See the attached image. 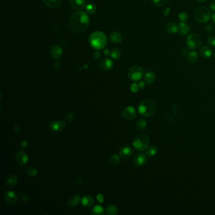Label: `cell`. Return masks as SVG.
<instances>
[{"mask_svg":"<svg viewBox=\"0 0 215 215\" xmlns=\"http://www.w3.org/2000/svg\"><path fill=\"white\" fill-rule=\"evenodd\" d=\"M109 162L112 165H117L120 162V157L117 155H112L109 158Z\"/></svg>","mask_w":215,"mask_h":215,"instance_id":"31","label":"cell"},{"mask_svg":"<svg viewBox=\"0 0 215 215\" xmlns=\"http://www.w3.org/2000/svg\"><path fill=\"white\" fill-rule=\"evenodd\" d=\"M25 172L28 176L36 177L38 174V170L34 167H28L25 169Z\"/></svg>","mask_w":215,"mask_h":215,"instance_id":"30","label":"cell"},{"mask_svg":"<svg viewBox=\"0 0 215 215\" xmlns=\"http://www.w3.org/2000/svg\"><path fill=\"white\" fill-rule=\"evenodd\" d=\"M141 1H146V0H141Z\"/></svg>","mask_w":215,"mask_h":215,"instance_id":"51","label":"cell"},{"mask_svg":"<svg viewBox=\"0 0 215 215\" xmlns=\"http://www.w3.org/2000/svg\"><path fill=\"white\" fill-rule=\"evenodd\" d=\"M146 126H147L146 121L141 119L137 121V123H136V128L138 131H143L146 128Z\"/></svg>","mask_w":215,"mask_h":215,"instance_id":"29","label":"cell"},{"mask_svg":"<svg viewBox=\"0 0 215 215\" xmlns=\"http://www.w3.org/2000/svg\"><path fill=\"white\" fill-rule=\"evenodd\" d=\"M106 214L108 215H115L118 213V209L114 204H110L106 208Z\"/></svg>","mask_w":215,"mask_h":215,"instance_id":"28","label":"cell"},{"mask_svg":"<svg viewBox=\"0 0 215 215\" xmlns=\"http://www.w3.org/2000/svg\"><path fill=\"white\" fill-rule=\"evenodd\" d=\"M202 39L197 33H190L186 38V46L190 49L195 50L201 46Z\"/></svg>","mask_w":215,"mask_h":215,"instance_id":"6","label":"cell"},{"mask_svg":"<svg viewBox=\"0 0 215 215\" xmlns=\"http://www.w3.org/2000/svg\"><path fill=\"white\" fill-rule=\"evenodd\" d=\"M214 57H215V53H214Z\"/></svg>","mask_w":215,"mask_h":215,"instance_id":"52","label":"cell"},{"mask_svg":"<svg viewBox=\"0 0 215 215\" xmlns=\"http://www.w3.org/2000/svg\"><path fill=\"white\" fill-rule=\"evenodd\" d=\"M179 18L181 22H185L188 20L189 19V15L188 13L186 12H182L180 13L179 15Z\"/></svg>","mask_w":215,"mask_h":215,"instance_id":"36","label":"cell"},{"mask_svg":"<svg viewBox=\"0 0 215 215\" xmlns=\"http://www.w3.org/2000/svg\"><path fill=\"white\" fill-rule=\"evenodd\" d=\"M73 119H74V114H73L72 112H69L66 115V119L68 123H71L73 121Z\"/></svg>","mask_w":215,"mask_h":215,"instance_id":"39","label":"cell"},{"mask_svg":"<svg viewBox=\"0 0 215 215\" xmlns=\"http://www.w3.org/2000/svg\"><path fill=\"white\" fill-rule=\"evenodd\" d=\"M151 1L156 7H163L168 3L169 0H151Z\"/></svg>","mask_w":215,"mask_h":215,"instance_id":"35","label":"cell"},{"mask_svg":"<svg viewBox=\"0 0 215 215\" xmlns=\"http://www.w3.org/2000/svg\"><path fill=\"white\" fill-rule=\"evenodd\" d=\"M156 76L153 72H147L145 75V80L148 84H152L155 81Z\"/></svg>","mask_w":215,"mask_h":215,"instance_id":"25","label":"cell"},{"mask_svg":"<svg viewBox=\"0 0 215 215\" xmlns=\"http://www.w3.org/2000/svg\"><path fill=\"white\" fill-rule=\"evenodd\" d=\"M46 5L50 8H57L62 4V0H44Z\"/></svg>","mask_w":215,"mask_h":215,"instance_id":"19","label":"cell"},{"mask_svg":"<svg viewBox=\"0 0 215 215\" xmlns=\"http://www.w3.org/2000/svg\"><path fill=\"white\" fill-rule=\"evenodd\" d=\"M18 183V179L15 175H10L7 179V184L9 187H15Z\"/></svg>","mask_w":215,"mask_h":215,"instance_id":"24","label":"cell"},{"mask_svg":"<svg viewBox=\"0 0 215 215\" xmlns=\"http://www.w3.org/2000/svg\"><path fill=\"white\" fill-rule=\"evenodd\" d=\"M17 162L22 166L25 165L28 162V156L24 151H20L16 155Z\"/></svg>","mask_w":215,"mask_h":215,"instance_id":"11","label":"cell"},{"mask_svg":"<svg viewBox=\"0 0 215 215\" xmlns=\"http://www.w3.org/2000/svg\"><path fill=\"white\" fill-rule=\"evenodd\" d=\"M122 115L126 120H133L136 117V111L133 107H126L122 112Z\"/></svg>","mask_w":215,"mask_h":215,"instance_id":"8","label":"cell"},{"mask_svg":"<svg viewBox=\"0 0 215 215\" xmlns=\"http://www.w3.org/2000/svg\"><path fill=\"white\" fill-rule=\"evenodd\" d=\"M19 197L23 202H27L29 200V196L25 193H20L19 194Z\"/></svg>","mask_w":215,"mask_h":215,"instance_id":"38","label":"cell"},{"mask_svg":"<svg viewBox=\"0 0 215 215\" xmlns=\"http://www.w3.org/2000/svg\"><path fill=\"white\" fill-rule=\"evenodd\" d=\"M90 213L92 215H104L105 211L103 207L100 205H96L92 209Z\"/></svg>","mask_w":215,"mask_h":215,"instance_id":"27","label":"cell"},{"mask_svg":"<svg viewBox=\"0 0 215 215\" xmlns=\"http://www.w3.org/2000/svg\"><path fill=\"white\" fill-rule=\"evenodd\" d=\"M66 127V123L59 120H56L51 122L49 125L50 129L52 131L54 132V133H58V132L63 131Z\"/></svg>","mask_w":215,"mask_h":215,"instance_id":"9","label":"cell"},{"mask_svg":"<svg viewBox=\"0 0 215 215\" xmlns=\"http://www.w3.org/2000/svg\"><path fill=\"white\" fill-rule=\"evenodd\" d=\"M208 43L210 46L215 47V36H209L208 38Z\"/></svg>","mask_w":215,"mask_h":215,"instance_id":"37","label":"cell"},{"mask_svg":"<svg viewBox=\"0 0 215 215\" xmlns=\"http://www.w3.org/2000/svg\"><path fill=\"white\" fill-rule=\"evenodd\" d=\"M139 114L145 117H148L153 115L156 110V104L151 99H145L140 102L138 106Z\"/></svg>","mask_w":215,"mask_h":215,"instance_id":"3","label":"cell"},{"mask_svg":"<svg viewBox=\"0 0 215 215\" xmlns=\"http://www.w3.org/2000/svg\"><path fill=\"white\" fill-rule=\"evenodd\" d=\"M86 12L87 13L92 15L94 14L97 12V7L94 4L89 3L85 7Z\"/></svg>","mask_w":215,"mask_h":215,"instance_id":"32","label":"cell"},{"mask_svg":"<svg viewBox=\"0 0 215 215\" xmlns=\"http://www.w3.org/2000/svg\"><path fill=\"white\" fill-rule=\"evenodd\" d=\"M110 41L114 43H120L123 41V36L118 32H112L110 35Z\"/></svg>","mask_w":215,"mask_h":215,"instance_id":"22","label":"cell"},{"mask_svg":"<svg viewBox=\"0 0 215 215\" xmlns=\"http://www.w3.org/2000/svg\"><path fill=\"white\" fill-rule=\"evenodd\" d=\"M133 146L138 151H142L148 148L150 143L149 137L145 134H139L134 137Z\"/></svg>","mask_w":215,"mask_h":215,"instance_id":"5","label":"cell"},{"mask_svg":"<svg viewBox=\"0 0 215 215\" xmlns=\"http://www.w3.org/2000/svg\"><path fill=\"white\" fill-rule=\"evenodd\" d=\"M51 56L55 60H59L62 55V49L58 45L53 46L50 51Z\"/></svg>","mask_w":215,"mask_h":215,"instance_id":"15","label":"cell"},{"mask_svg":"<svg viewBox=\"0 0 215 215\" xmlns=\"http://www.w3.org/2000/svg\"><path fill=\"white\" fill-rule=\"evenodd\" d=\"M146 160L147 158L144 154H137L133 160V163L136 167H141L146 163Z\"/></svg>","mask_w":215,"mask_h":215,"instance_id":"14","label":"cell"},{"mask_svg":"<svg viewBox=\"0 0 215 215\" xmlns=\"http://www.w3.org/2000/svg\"><path fill=\"white\" fill-rule=\"evenodd\" d=\"M212 49L207 46H202L199 49V54L203 57L209 58L212 55Z\"/></svg>","mask_w":215,"mask_h":215,"instance_id":"18","label":"cell"},{"mask_svg":"<svg viewBox=\"0 0 215 215\" xmlns=\"http://www.w3.org/2000/svg\"><path fill=\"white\" fill-rule=\"evenodd\" d=\"M144 75L143 68L139 66H133L128 71V76L132 81H139Z\"/></svg>","mask_w":215,"mask_h":215,"instance_id":"7","label":"cell"},{"mask_svg":"<svg viewBox=\"0 0 215 215\" xmlns=\"http://www.w3.org/2000/svg\"><path fill=\"white\" fill-rule=\"evenodd\" d=\"M211 17H212V20H213V22L215 23V13H214L212 14Z\"/></svg>","mask_w":215,"mask_h":215,"instance_id":"49","label":"cell"},{"mask_svg":"<svg viewBox=\"0 0 215 215\" xmlns=\"http://www.w3.org/2000/svg\"><path fill=\"white\" fill-rule=\"evenodd\" d=\"M90 19L86 13L77 12L71 16L69 20V26L76 33H81L89 27Z\"/></svg>","mask_w":215,"mask_h":215,"instance_id":"1","label":"cell"},{"mask_svg":"<svg viewBox=\"0 0 215 215\" xmlns=\"http://www.w3.org/2000/svg\"><path fill=\"white\" fill-rule=\"evenodd\" d=\"M95 201L93 197L89 195H86L83 196L81 199V204L84 207L90 208L94 204Z\"/></svg>","mask_w":215,"mask_h":215,"instance_id":"17","label":"cell"},{"mask_svg":"<svg viewBox=\"0 0 215 215\" xmlns=\"http://www.w3.org/2000/svg\"><path fill=\"white\" fill-rule=\"evenodd\" d=\"M20 146L21 149H22V150L25 149L28 146V142L26 140H24V141H22V143L20 144Z\"/></svg>","mask_w":215,"mask_h":215,"instance_id":"44","label":"cell"},{"mask_svg":"<svg viewBox=\"0 0 215 215\" xmlns=\"http://www.w3.org/2000/svg\"><path fill=\"white\" fill-rule=\"evenodd\" d=\"M133 150L129 146L124 145L119 150V155L123 158L127 159L130 158L133 155Z\"/></svg>","mask_w":215,"mask_h":215,"instance_id":"13","label":"cell"},{"mask_svg":"<svg viewBox=\"0 0 215 215\" xmlns=\"http://www.w3.org/2000/svg\"><path fill=\"white\" fill-rule=\"evenodd\" d=\"M97 201H99V203H102L104 202V198L103 196V195L101 194H99L97 195Z\"/></svg>","mask_w":215,"mask_h":215,"instance_id":"42","label":"cell"},{"mask_svg":"<svg viewBox=\"0 0 215 215\" xmlns=\"http://www.w3.org/2000/svg\"><path fill=\"white\" fill-rule=\"evenodd\" d=\"M81 197L78 194H76L69 199L68 203L70 207H75L81 203Z\"/></svg>","mask_w":215,"mask_h":215,"instance_id":"23","label":"cell"},{"mask_svg":"<svg viewBox=\"0 0 215 215\" xmlns=\"http://www.w3.org/2000/svg\"><path fill=\"white\" fill-rule=\"evenodd\" d=\"M71 8L76 11H81L86 5L85 0H70Z\"/></svg>","mask_w":215,"mask_h":215,"instance_id":"12","label":"cell"},{"mask_svg":"<svg viewBox=\"0 0 215 215\" xmlns=\"http://www.w3.org/2000/svg\"><path fill=\"white\" fill-rule=\"evenodd\" d=\"M198 3H204L206 1V0H195Z\"/></svg>","mask_w":215,"mask_h":215,"instance_id":"50","label":"cell"},{"mask_svg":"<svg viewBox=\"0 0 215 215\" xmlns=\"http://www.w3.org/2000/svg\"><path fill=\"white\" fill-rule=\"evenodd\" d=\"M138 84V86H139V89H143L145 86V82L143 81H140Z\"/></svg>","mask_w":215,"mask_h":215,"instance_id":"46","label":"cell"},{"mask_svg":"<svg viewBox=\"0 0 215 215\" xmlns=\"http://www.w3.org/2000/svg\"><path fill=\"white\" fill-rule=\"evenodd\" d=\"M190 27L187 23L185 22H181L179 25V33L180 35L184 36L186 35L190 31Z\"/></svg>","mask_w":215,"mask_h":215,"instance_id":"21","label":"cell"},{"mask_svg":"<svg viewBox=\"0 0 215 215\" xmlns=\"http://www.w3.org/2000/svg\"><path fill=\"white\" fill-rule=\"evenodd\" d=\"M211 13L205 7H199L195 9L194 17L195 20L200 23H206L211 17Z\"/></svg>","mask_w":215,"mask_h":215,"instance_id":"4","label":"cell"},{"mask_svg":"<svg viewBox=\"0 0 215 215\" xmlns=\"http://www.w3.org/2000/svg\"><path fill=\"white\" fill-rule=\"evenodd\" d=\"M114 66V62L109 58H104L100 62V67L102 70L109 71Z\"/></svg>","mask_w":215,"mask_h":215,"instance_id":"16","label":"cell"},{"mask_svg":"<svg viewBox=\"0 0 215 215\" xmlns=\"http://www.w3.org/2000/svg\"><path fill=\"white\" fill-rule=\"evenodd\" d=\"M205 29H206V31L207 33H212L214 31V27L213 25H212L211 23H209L208 24V25L206 26V27H205Z\"/></svg>","mask_w":215,"mask_h":215,"instance_id":"41","label":"cell"},{"mask_svg":"<svg viewBox=\"0 0 215 215\" xmlns=\"http://www.w3.org/2000/svg\"><path fill=\"white\" fill-rule=\"evenodd\" d=\"M4 200L7 204L13 205L16 203L17 201V196L13 191L7 190L4 194Z\"/></svg>","mask_w":215,"mask_h":215,"instance_id":"10","label":"cell"},{"mask_svg":"<svg viewBox=\"0 0 215 215\" xmlns=\"http://www.w3.org/2000/svg\"><path fill=\"white\" fill-rule=\"evenodd\" d=\"M101 56V52L99 51H97L94 52V57L96 60H99V59L100 57Z\"/></svg>","mask_w":215,"mask_h":215,"instance_id":"45","label":"cell"},{"mask_svg":"<svg viewBox=\"0 0 215 215\" xmlns=\"http://www.w3.org/2000/svg\"><path fill=\"white\" fill-rule=\"evenodd\" d=\"M209 7L213 12H215V0H212L209 2Z\"/></svg>","mask_w":215,"mask_h":215,"instance_id":"43","label":"cell"},{"mask_svg":"<svg viewBox=\"0 0 215 215\" xmlns=\"http://www.w3.org/2000/svg\"><path fill=\"white\" fill-rule=\"evenodd\" d=\"M110 56L112 58H113L115 60H119L121 57V52L119 49L117 48H114L112 49V50L110 52Z\"/></svg>","mask_w":215,"mask_h":215,"instance_id":"33","label":"cell"},{"mask_svg":"<svg viewBox=\"0 0 215 215\" xmlns=\"http://www.w3.org/2000/svg\"><path fill=\"white\" fill-rule=\"evenodd\" d=\"M139 86H138V84H133L131 86V90L132 91V92L133 93H136L138 92L139 90Z\"/></svg>","mask_w":215,"mask_h":215,"instance_id":"40","label":"cell"},{"mask_svg":"<svg viewBox=\"0 0 215 215\" xmlns=\"http://www.w3.org/2000/svg\"><path fill=\"white\" fill-rule=\"evenodd\" d=\"M104 54L105 56H108L110 55V52L109 49H105L104 51Z\"/></svg>","mask_w":215,"mask_h":215,"instance_id":"48","label":"cell"},{"mask_svg":"<svg viewBox=\"0 0 215 215\" xmlns=\"http://www.w3.org/2000/svg\"><path fill=\"white\" fill-rule=\"evenodd\" d=\"M199 58L198 54L195 51H190L187 53V60L190 63H194L196 62Z\"/></svg>","mask_w":215,"mask_h":215,"instance_id":"26","label":"cell"},{"mask_svg":"<svg viewBox=\"0 0 215 215\" xmlns=\"http://www.w3.org/2000/svg\"><path fill=\"white\" fill-rule=\"evenodd\" d=\"M170 10H171V9H170V8H166V9H165V10H164V12H163V14L165 15V16H168L170 14Z\"/></svg>","mask_w":215,"mask_h":215,"instance_id":"47","label":"cell"},{"mask_svg":"<svg viewBox=\"0 0 215 215\" xmlns=\"http://www.w3.org/2000/svg\"><path fill=\"white\" fill-rule=\"evenodd\" d=\"M89 43L95 49H101L107 44V39L105 34L101 31L93 32L89 37Z\"/></svg>","mask_w":215,"mask_h":215,"instance_id":"2","label":"cell"},{"mask_svg":"<svg viewBox=\"0 0 215 215\" xmlns=\"http://www.w3.org/2000/svg\"><path fill=\"white\" fill-rule=\"evenodd\" d=\"M156 153H157V148H156L155 146H150V147L148 148V149L146 151V155H147L148 156H155Z\"/></svg>","mask_w":215,"mask_h":215,"instance_id":"34","label":"cell"},{"mask_svg":"<svg viewBox=\"0 0 215 215\" xmlns=\"http://www.w3.org/2000/svg\"><path fill=\"white\" fill-rule=\"evenodd\" d=\"M165 30L169 34H175L179 32V25L174 22L169 23L165 27Z\"/></svg>","mask_w":215,"mask_h":215,"instance_id":"20","label":"cell"}]
</instances>
